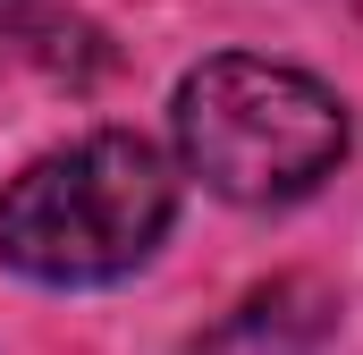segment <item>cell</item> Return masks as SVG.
<instances>
[{"instance_id":"obj_1","label":"cell","mask_w":363,"mask_h":355,"mask_svg":"<svg viewBox=\"0 0 363 355\" xmlns=\"http://www.w3.org/2000/svg\"><path fill=\"white\" fill-rule=\"evenodd\" d=\"M169 212H178L169 161L127 127H93L9 178L0 263L43 288H101L169 237Z\"/></svg>"},{"instance_id":"obj_4","label":"cell","mask_w":363,"mask_h":355,"mask_svg":"<svg viewBox=\"0 0 363 355\" xmlns=\"http://www.w3.org/2000/svg\"><path fill=\"white\" fill-rule=\"evenodd\" d=\"M0 60H9V26H0Z\"/></svg>"},{"instance_id":"obj_2","label":"cell","mask_w":363,"mask_h":355,"mask_svg":"<svg viewBox=\"0 0 363 355\" xmlns=\"http://www.w3.org/2000/svg\"><path fill=\"white\" fill-rule=\"evenodd\" d=\"M178 161L203 178L220 203H296L347 161V102L287 68V60H254V51H220L203 68H186L178 102Z\"/></svg>"},{"instance_id":"obj_3","label":"cell","mask_w":363,"mask_h":355,"mask_svg":"<svg viewBox=\"0 0 363 355\" xmlns=\"http://www.w3.org/2000/svg\"><path fill=\"white\" fill-rule=\"evenodd\" d=\"M338 339V288H321V279H271V288H254L220 330H203L194 355H321Z\"/></svg>"}]
</instances>
